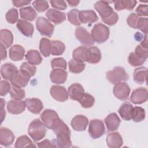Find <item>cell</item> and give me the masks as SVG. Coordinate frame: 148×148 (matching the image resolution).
Wrapping results in <instances>:
<instances>
[{
	"mask_svg": "<svg viewBox=\"0 0 148 148\" xmlns=\"http://www.w3.org/2000/svg\"><path fill=\"white\" fill-rule=\"evenodd\" d=\"M56 135V139L53 140L57 147H70L72 146L71 131L67 125L60 119L52 129Z\"/></svg>",
	"mask_w": 148,
	"mask_h": 148,
	"instance_id": "6da1fadb",
	"label": "cell"
},
{
	"mask_svg": "<svg viewBox=\"0 0 148 148\" xmlns=\"http://www.w3.org/2000/svg\"><path fill=\"white\" fill-rule=\"evenodd\" d=\"M28 132L35 142H38L45 137L46 133V125L39 119H36L31 122Z\"/></svg>",
	"mask_w": 148,
	"mask_h": 148,
	"instance_id": "7a4b0ae2",
	"label": "cell"
},
{
	"mask_svg": "<svg viewBox=\"0 0 148 148\" xmlns=\"http://www.w3.org/2000/svg\"><path fill=\"white\" fill-rule=\"evenodd\" d=\"M110 34L109 28L102 23L94 25L91 31V36L94 42L102 43L106 42Z\"/></svg>",
	"mask_w": 148,
	"mask_h": 148,
	"instance_id": "3957f363",
	"label": "cell"
},
{
	"mask_svg": "<svg viewBox=\"0 0 148 148\" xmlns=\"http://www.w3.org/2000/svg\"><path fill=\"white\" fill-rule=\"evenodd\" d=\"M106 78L112 84L125 82L128 79V75L124 68L121 66H116L112 71L106 72Z\"/></svg>",
	"mask_w": 148,
	"mask_h": 148,
	"instance_id": "277c9868",
	"label": "cell"
},
{
	"mask_svg": "<svg viewBox=\"0 0 148 148\" xmlns=\"http://www.w3.org/2000/svg\"><path fill=\"white\" fill-rule=\"evenodd\" d=\"M36 26L38 31L42 35L51 37L54 32V26L43 17H39L36 21Z\"/></svg>",
	"mask_w": 148,
	"mask_h": 148,
	"instance_id": "5b68a950",
	"label": "cell"
},
{
	"mask_svg": "<svg viewBox=\"0 0 148 148\" xmlns=\"http://www.w3.org/2000/svg\"><path fill=\"white\" fill-rule=\"evenodd\" d=\"M105 131L103 121L99 119H94L90 121L88 126V133L92 139H97L102 136Z\"/></svg>",
	"mask_w": 148,
	"mask_h": 148,
	"instance_id": "8992f818",
	"label": "cell"
},
{
	"mask_svg": "<svg viewBox=\"0 0 148 148\" xmlns=\"http://www.w3.org/2000/svg\"><path fill=\"white\" fill-rule=\"evenodd\" d=\"M40 118L46 127L52 130L60 119L56 111L51 109L45 110L40 115Z\"/></svg>",
	"mask_w": 148,
	"mask_h": 148,
	"instance_id": "52a82bcc",
	"label": "cell"
},
{
	"mask_svg": "<svg viewBox=\"0 0 148 148\" xmlns=\"http://www.w3.org/2000/svg\"><path fill=\"white\" fill-rule=\"evenodd\" d=\"M130 91V87L125 82H120L115 84L113 89L114 95L121 101H126L128 99Z\"/></svg>",
	"mask_w": 148,
	"mask_h": 148,
	"instance_id": "ba28073f",
	"label": "cell"
},
{
	"mask_svg": "<svg viewBox=\"0 0 148 148\" xmlns=\"http://www.w3.org/2000/svg\"><path fill=\"white\" fill-rule=\"evenodd\" d=\"M75 37L81 44L85 46H92L94 42L91 38V34L83 27H77L75 29Z\"/></svg>",
	"mask_w": 148,
	"mask_h": 148,
	"instance_id": "9c48e42d",
	"label": "cell"
},
{
	"mask_svg": "<svg viewBox=\"0 0 148 148\" xmlns=\"http://www.w3.org/2000/svg\"><path fill=\"white\" fill-rule=\"evenodd\" d=\"M31 77V76L27 72L20 69L14 74L10 82L12 85L23 88L28 84Z\"/></svg>",
	"mask_w": 148,
	"mask_h": 148,
	"instance_id": "30bf717a",
	"label": "cell"
},
{
	"mask_svg": "<svg viewBox=\"0 0 148 148\" xmlns=\"http://www.w3.org/2000/svg\"><path fill=\"white\" fill-rule=\"evenodd\" d=\"M50 93L51 96L56 101L59 102H64L68 99V93L65 88L61 86H52Z\"/></svg>",
	"mask_w": 148,
	"mask_h": 148,
	"instance_id": "8fae6325",
	"label": "cell"
},
{
	"mask_svg": "<svg viewBox=\"0 0 148 148\" xmlns=\"http://www.w3.org/2000/svg\"><path fill=\"white\" fill-rule=\"evenodd\" d=\"M109 2L104 1H97L94 5V9L98 12L102 19L109 17L114 12L112 8L109 5Z\"/></svg>",
	"mask_w": 148,
	"mask_h": 148,
	"instance_id": "7c38bea8",
	"label": "cell"
},
{
	"mask_svg": "<svg viewBox=\"0 0 148 148\" xmlns=\"http://www.w3.org/2000/svg\"><path fill=\"white\" fill-rule=\"evenodd\" d=\"M147 100V90L139 87L134 90L130 97V101L134 104H141Z\"/></svg>",
	"mask_w": 148,
	"mask_h": 148,
	"instance_id": "4fadbf2b",
	"label": "cell"
},
{
	"mask_svg": "<svg viewBox=\"0 0 148 148\" xmlns=\"http://www.w3.org/2000/svg\"><path fill=\"white\" fill-rule=\"evenodd\" d=\"M25 102L22 100L12 99L9 101L7 104L8 111L13 114L21 113L25 110Z\"/></svg>",
	"mask_w": 148,
	"mask_h": 148,
	"instance_id": "5bb4252c",
	"label": "cell"
},
{
	"mask_svg": "<svg viewBox=\"0 0 148 148\" xmlns=\"http://www.w3.org/2000/svg\"><path fill=\"white\" fill-rule=\"evenodd\" d=\"M68 77V72L66 70L60 68L53 69L50 74L51 81L56 84H60L65 82Z\"/></svg>",
	"mask_w": 148,
	"mask_h": 148,
	"instance_id": "9a60e30c",
	"label": "cell"
},
{
	"mask_svg": "<svg viewBox=\"0 0 148 148\" xmlns=\"http://www.w3.org/2000/svg\"><path fill=\"white\" fill-rule=\"evenodd\" d=\"M15 136L13 132L9 129L1 127L0 129V144L8 147L12 145L14 140Z\"/></svg>",
	"mask_w": 148,
	"mask_h": 148,
	"instance_id": "2e32d148",
	"label": "cell"
},
{
	"mask_svg": "<svg viewBox=\"0 0 148 148\" xmlns=\"http://www.w3.org/2000/svg\"><path fill=\"white\" fill-rule=\"evenodd\" d=\"M71 124L74 130L77 131H83L86 130L88 124V120L83 115H76L72 119Z\"/></svg>",
	"mask_w": 148,
	"mask_h": 148,
	"instance_id": "e0dca14e",
	"label": "cell"
},
{
	"mask_svg": "<svg viewBox=\"0 0 148 148\" xmlns=\"http://www.w3.org/2000/svg\"><path fill=\"white\" fill-rule=\"evenodd\" d=\"M25 102L28 110L34 114H38L40 113L43 108V103L39 99L35 98H27Z\"/></svg>",
	"mask_w": 148,
	"mask_h": 148,
	"instance_id": "ac0fdd59",
	"label": "cell"
},
{
	"mask_svg": "<svg viewBox=\"0 0 148 148\" xmlns=\"http://www.w3.org/2000/svg\"><path fill=\"white\" fill-rule=\"evenodd\" d=\"M46 16L55 24H61L66 20V15L64 12L53 9H49L46 13Z\"/></svg>",
	"mask_w": 148,
	"mask_h": 148,
	"instance_id": "d6986e66",
	"label": "cell"
},
{
	"mask_svg": "<svg viewBox=\"0 0 148 148\" xmlns=\"http://www.w3.org/2000/svg\"><path fill=\"white\" fill-rule=\"evenodd\" d=\"M79 18L81 23L91 24L98 20V17L92 10L79 11Z\"/></svg>",
	"mask_w": 148,
	"mask_h": 148,
	"instance_id": "ffe728a7",
	"label": "cell"
},
{
	"mask_svg": "<svg viewBox=\"0 0 148 148\" xmlns=\"http://www.w3.org/2000/svg\"><path fill=\"white\" fill-rule=\"evenodd\" d=\"M17 29L20 32L27 37H31L34 31V25L28 21L19 19L16 24Z\"/></svg>",
	"mask_w": 148,
	"mask_h": 148,
	"instance_id": "44dd1931",
	"label": "cell"
},
{
	"mask_svg": "<svg viewBox=\"0 0 148 148\" xmlns=\"http://www.w3.org/2000/svg\"><path fill=\"white\" fill-rule=\"evenodd\" d=\"M68 93L71 99L79 101L84 93V90L80 84L76 83L71 84L68 87Z\"/></svg>",
	"mask_w": 148,
	"mask_h": 148,
	"instance_id": "7402d4cb",
	"label": "cell"
},
{
	"mask_svg": "<svg viewBox=\"0 0 148 148\" xmlns=\"http://www.w3.org/2000/svg\"><path fill=\"white\" fill-rule=\"evenodd\" d=\"M107 130L109 131H114L118 129L121 120L115 113L108 114L104 120Z\"/></svg>",
	"mask_w": 148,
	"mask_h": 148,
	"instance_id": "603a6c76",
	"label": "cell"
},
{
	"mask_svg": "<svg viewBox=\"0 0 148 148\" xmlns=\"http://www.w3.org/2000/svg\"><path fill=\"white\" fill-rule=\"evenodd\" d=\"M17 71V68L13 64L5 63L1 66V74L5 80L10 81Z\"/></svg>",
	"mask_w": 148,
	"mask_h": 148,
	"instance_id": "cb8c5ba5",
	"label": "cell"
},
{
	"mask_svg": "<svg viewBox=\"0 0 148 148\" xmlns=\"http://www.w3.org/2000/svg\"><path fill=\"white\" fill-rule=\"evenodd\" d=\"M106 140L108 147L111 148H119L121 147L123 144L122 137L117 132L109 133Z\"/></svg>",
	"mask_w": 148,
	"mask_h": 148,
	"instance_id": "d4e9b609",
	"label": "cell"
},
{
	"mask_svg": "<svg viewBox=\"0 0 148 148\" xmlns=\"http://www.w3.org/2000/svg\"><path fill=\"white\" fill-rule=\"evenodd\" d=\"M25 52V49L22 46L14 45L9 49V58L13 61H21L24 58Z\"/></svg>",
	"mask_w": 148,
	"mask_h": 148,
	"instance_id": "484cf974",
	"label": "cell"
},
{
	"mask_svg": "<svg viewBox=\"0 0 148 148\" xmlns=\"http://www.w3.org/2000/svg\"><path fill=\"white\" fill-rule=\"evenodd\" d=\"M101 60V53L98 47L91 46L87 50V61L90 64H97Z\"/></svg>",
	"mask_w": 148,
	"mask_h": 148,
	"instance_id": "4316f807",
	"label": "cell"
},
{
	"mask_svg": "<svg viewBox=\"0 0 148 148\" xmlns=\"http://www.w3.org/2000/svg\"><path fill=\"white\" fill-rule=\"evenodd\" d=\"M133 106L128 102L123 103L119 109V113L122 119L125 121H130L131 119V111Z\"/></svg>",
	"mask_w": 148,
	"mask_h": 148,
	"instance_id": "83f0119b",
	"label": "cell"
},
{
	"mask_svg": "<svg viewBox=\"0 0 148 148\" xmlns=\"http://www.w3.org/2000/svg\"><path fill=\"white\" fill-rule=\"evenodd\" d=\"M114 8L117 11H121L125 9L128 10H132L136 5V1L120 0L114 1Z\"/></svg>",
	"mask_w": 148,
	"mask_h": 148,
	"instance_id": "f1b7e54d",
	"label": "cell"
},
{
	"mask_svg": "<svg viewBox=\"0 0 148 148\" xmlns=\"http://www.w3.org/2000/svg\"><path fill=\"white\" fill-rule=\"evenodd\" d=\"M1 44L3 45L6 48H9L13 43V36L10 31L3 29L0 31Z\"/></svg>",
	"mask_w": 148,
	"mask_h": 148,
	"instance_id": "f546056e",
	"label": "cell"
},
{
	"mask_svg": "<svg viewBox=\"0 0 148 148\" xmlns=\"http://www.w3.org/2000/svg\"><path fill=\"white\" fill-rule=\"evenodd\" d=\"M25 60L33 65H39L42 61V58L39 53L36 50H29L25 55Z\"/></svg>",
	"mask_w": 148,
	"mask_h": 148,
	"instance_id": "4dcf8cb0",
	"label": "cell"
},
{
	"mask_svg": "<svg viewBox=\"0 0 148 148\" xmlns=\"http://www.w3.org/2000/svg\"><path fill=\"white\" fill-rule=\"evenodd\" d=\"M20 14V17L26 21H34L37 16L36 11L30 6L21 8Z\"/></svg>",
	"mask_w": 148,
	"mask_h": 148,
	"instance_id": "1f68e13d",
	"label": "cell"
},
{
	"mask_svg": "<svg viewBox=\"0 0 148 148\" xmlns=\"http://www.w3.org/2000/svg\"><path fill=\"white\" fill-rule=\"evenodd\" d=\"M147 69L146 67H140L135 69L133 73L134 80L138 83L142 84L145 82L147 77Z\"/></svg>",
	"mask_w": 148,
	"mask_h": 148,
	"instance_id": "d6a6232c",
	"label": "cell"
},
{
	"mask_svg": "<svg viewBox=\"0 0 148 148\" xmlns=\"http://www.w3.org/2000/svg\"><path fill=\"white\" fill-rule=\"evenodd\" d=\"M87 48L85 46H80L76 48L72 53L73 59L76 61L84 62L87 61Z\"/></svg>",
	"mask_w": 148,
	"mask_h": 148,
	"instance_id": "836d02e7",
	"label": "cell"
},
{
	"mask_svg": "<svg viewBox=\"0 0 148 148\" xmlns=\"http://www.w3.org/2000/svg\"><path fill=\"white\" fill-rule=\"evenodd\" d=\"M39 50L40 53L45 57H49L51 51V41L46 38H42L39 42Z\"/></svg>",
	"mask_w": 148,
	"mask_h": 148,
	"instance_id": "e575fe53",
	"label": "cell"
},
{
	"mask_svg": "<svg viewBox=\"0 0 148 148\" xmlns=\"http://www.w3.org/2000/svg\"><path fill=\"white\" fill-rule=\"evenodd\" d=\"M51 54L53 56H60L64 53L65 50V44L61 41L53 40L51 41Z\"/></svg>",
	"mask_w": 148,
	"mask_h": 148,
	"instance_id": "d590c367",
	"label": "cell"
},
{
	"mask_svg": "<svg viewBox=\"0 0 148 148\" xmlns=\"http://www.w3.org/2000/svg\"><path fill=\"white\" fill-rule=\"evenodd\" d=\"M145 118V109L140 106L133 107L131 111V119L134 122H140Z\"/></svg>",
	"mask_w": 148,
	"mask_h": 148,
	"instance_id": "8d00e7d4",
	"label": "cell"
},
{
	"mask_svg": "<svg viewBox=\"0 0 148 148\" xmlns=\"http://www.w3.org/2000/svg\"><path fill=\"white\" fill-rule=\"evenodd\" d=\"M69 72L73 73H79L83 72L85 68L86 64L84 62H80L71 59L68 62Z\"/></svg>",
	"mask_w": 148,
	"mask_h": 148,
	"instance_id": "74e56055",
	"label": "cell"
},
{
	"mask_svg": "<svg viewBox=\"0 0 148 148\" xmlns=\"http://www.w3.org/2000/svg\"><path fill=\"white\" fill-rule=\"evenodd\" d=\"M36 146L32 143V140L26 135H23L18 137L15 143L16 148L35 147Z\"/></svg>",
	"mask_w": 148,
	"mask_h": 148,
	"instance_id": "f35d334b",
	"label": "cell"
},
{
	"mask_svg": "<svg viewBox=\"0 0 148 148\" xmlns=\"http://www.w3.org/2000/svg\"><path fill=\"white\" fill-rule=\"evenodd\" d=\"M78 102L83 108L88 109L91 108L94 105L95 99L91 95L84 92Z\"/></svg>",
	"mask_w": 148,
	"mask_h": 148,
	"instance_id": "ab89813d",
	"label": "cell"
},
{
	"mask_svg": "<svg viewBox=\"0 0 148 148\" xmlns=\"http://www.w3.org/2000/svg\"><path fill=\"white\" fill-rule=\"evenodd\" d=\"M10 95L13 99L21 100L25 97V92L23 88L12 85L10 90Z\"/></svg>",
	"mask_w": 148,
	"mask_h": 148,
	"instance_id": "60d3db41",
	"label": "cell"
},
{
	"mask_svg": "<svg viewBox=\"0 0 148 148\" xmlns=\"http://www.w3.org/2000/svg\"><path fill=\"white\" fill-rule=\"evenodd\" d=\"M146 60L143 59L137 56L134 52H131L128 57V62L132 66H139L143 65Z\"/></svg>",
	"mask_w": 148,
	"mask_h": 148,
	"instance_id": "b9f144b4",
	"label": "cell"
},
{
	"mask_svg": "<svg viewBox=\"0 0 148 148\" xmlns=\"http://www.w3.org/2000/svg\"><path fill=\"white\" fill-rule=\"evenodd\" d=\"M79 11L76 9H73L70 10L67 13V17L68 21L73 25L79 26L81 23L79 18Z\"/></svg>",
	"mask_w": 148,
	"mask_h": 148,
	"instance_id": "7bdbcfd3",
	"label": "cell"
},
{
	"mask_svg": "<svg viewBox=\"0 0 148 148\" xmlns=\"http://www.w3.org/2000/svg\"><path fill=\"white\" fill-rule=\"evenodd\" d=\"M18 18V11L15 8H11L6 14V20L10 24H14L17 22Z\"/></svg>",
	"mask_w": 148,
	"mask_h": 148,
	"instance_id": "ee69618b",
	"label": "cell"
},
{
	"mask_svg": "<svg viewBox=\"0 0 148 148\" xmlns=\"http://www.w3.org/2000/svg\"><path fill=\"white\" fill-rule=\"evenodd\" d=\"M51 66L53 69L60 68L66 69V62L63 58H55L51 61Z\"/></svg>",
	"mask_w": 148,
	"mask_h": 148,
	"instance_id": "f6af8a7d",
	"label": "cell"
},
{
	"mask_svg": "<svg viewBox=\"0 0 148 148\" xmlns=\"http://www.w3.org/2000/svg\"><path fill=\"white\" fill-rule=\"evenodd\" d=\"M35 9L38 12H43L49 8V3L47 1H35L32 2Z\"/></svg>",
	"mask_w": 148,
	"mask_h": 148,
	"instance_id": "bcb514c9",
	"label": "cell"
},
{
	"mask_svg": "<svg viewBox=\"0 0 148 148\" xmlns=\"http://www.w3.org/2000/svg\"><path fill=\"white\" fill-rule=\"evenodd\" d=\"M136 28L140 30L143 34L147 35L148 31V19L147 18H139L136 24Z\"/></svg>",
	"mask_w": 148,
	"mask_h": 148,
	"instance_id": "7dc6e473",
	"label": "cell"
},
{
	"mask_svg": "<svg viewBox=\"0 0 148 148\" xmlns=\"http://www.w3.org/2000/svg\"><path fill=\"white\" fill-rule=\"evenodd\" d=\"M20 69L25 71L28 74H29L31 76H33L36 71V68L35 65H33L27 62H24L21 64Z\"/></svg>",
	"mask_w": 148,
	"mask_h": 148,
	"instance_id": "c3c4849f",
	"label": "cell"
},
{
	"mask_svg": "<svg viewBox=\"0 0 148 148\" xmlns=\"http://www.w3.org/2000/svg\"><path fill=\"white\" fill-rule=\"evenodd\" d=\"M50 3L53 8H54L56 9L60 10H65L67 8L66 2L64 1L52 0V1H50Z\"/></svg>",
	"mask_w": 148,
	"mask_h": 148,
	"instance_id": "681fc988",
	"label": "cell"
},
{
	"mask_svg": "<svg viewBox=\"0 0 148 148\" xmlns=\"http://www.w3.org/2000/svg\"><path fill=\"white\" fill-rule=\"evenodd\" d=\"M139 18V16L136 13H132L127 17V23L128 25L131 28H136V24Z\"/></svg>",
	"mask_w": 148,
	"mask_h": 148,
	"instance_id": "f907efd6",
	"label": "cell"
},
{
	"mask_svg": "<svg viewBox=\"0 0 148 148\" xmlns=\"http://www.w3.org/2000/svg\"><path fill=\"white\" fill-rule=\"evenodd\" d=\"M137 56L140 58L146 60L148 57V49L142 47L141 45H138L134 52Z\"/></svg>",
	"mask_w": 148,
	"mask_h": 148,
	"instance_id": "816d5d0a",
	"label": "cell"
},
{
	"mask_svg": "<svg viewBox=\"0 0 148 148\" xmlns=\"http://www.w3.org/2000/svg\"><path fill=\"white\" fill-rule=\"evenodd\" d=\"M10 84L6 80H1V88H0V94L1 96H5L10 90Z\"/></svg>",
	"mask_w": 148,
	"mask_h": 148,
	"instance_id": "f5cc1de1",
	"label": "cell"
},
{
	"mask_svg": "<svg viewBox=\"0 0 148 148\" xmlns=\"http://www.w3.org/2000/svg\"><path fill=\"white\" fill-rule=\"evenodd\" d=\"M118 20H119V16L117 13H116V12H113L109 17L105 19H102V21L105 24L110 26H112L116 24Z\"/></svg>",
	"mask_w": 148,
	"mask_h": 148,
	"instance_id": "db71d44e",
	"label": "cell"
},
{
	"mask_svg": "<svg viewBox=\"0 0 148 148\" xmlns=\"http://www.w3.org/2000/svg\"><path fill=\"white\" fill-rule=\"evenodd\" d=\"M147 10H148V6L147 5H143L140 4L139 5L136 9L135 10L136 14L139 16H147Z\"/></svg>",
	"mask_w": 148,
	"mask_h": 148,
	"instance_id": "11a10c76",
	"label": "cell"
},
{
	"mask_svg": "<svg viewBox=\"0 0 148 148\" xmlns=\"http://www.w3.org/2000/svg\"><path fill=\"white\" fill-rule=\"evenodd\" d=\"M38 146L39 147H56L55 143L50 140L46 139L42 140L40 142L38 143Z\"/></svg>",
	"mask_w": 148,
	"mask_h": 148,
	"instance_id": "9f6ffc18",
	"label": "cell"
},
{
	"mask_svg": "<svg viewBox=\"0 0 148 148\" xmlns=\"http://www.w3.org/2000/svg\"><path fill=\"white\" fill-rule=\"evenodd\" d=\"M30 3L31 1H12L13 5L17 8H20L27 5L28 4H29Z\"/></svg>",
	"mask_w": 148,
	"mask_h": 148,
	"instance_id": "6f0895ef",
	"label": "cell"
},
{
	"mask_svg": "<svg viewBox=\"0 0 148 148\" xmlns=\"http://www.w3.org/2000/svg\"><path fill=\"white\" fill-rule=\"evenodd\" d=\"M1 60L3 61L7 58V53L6 47L2 44H1Z\"/></svg>",
	"mask_w": 148,
	"mask_h": 148,
	"instance_id": "680465c9",
	"label": "cell"
},
{
	"mask_svg": "<svg viewBox=\"0 0 148 148\" xmlns=\"http://www.w3.org/2000/svg\"><path fill=\"white\" fill-rule=\"evenodd\" d=\"M142 47L146 48V49H147V35H145L144 36V38L143 39H142V40L140 42V45Z\"/></svg>",
	"mask_w": 148,
	"mask_h": 148,
	"instance_id": "91938a15",
	"label": "cell"
},
{
	"mask_svg": "<svg viewBox=\"0 0 148 148\" xmlns=\"http://www.w3.org/2000/svg\"><path fill=\"white\" fill-rule=\"evenodd\" d=\"M66 2L71 7H76L79 3V1H67Z\"/></svg>",
	"mask_w": 148,
	"mask_h": 148,
	"instance_id": "94428289",
	"label": "cell"
},
{
	"mask_svg": "<svg viewBox=\"0 0 148 148\" xmlns=\"http://www.w3.org/2000/svg\"><path fill=\"white\" fill-rule=\"evenodd\" d=\"M1 122H2L4 118L5 117V114H6L5 110L4 109L1 110Z\"/></svg>",
	"mask_w": 148,
	"mask_h": 148,
	"instance_id": "6125c7cd",
	"label": "cell"
},
{
	"mask_svg": "<svg viewBox=\"0 0 148 148\" xmlns=\"http://www.w3.org/2000/svg\"><path fill=\"white\" fill-rule=\"evenodd\" d=\"M1 110H2L3 109V108L5 106V101L3 99V98H1Z\"/></svg>",
	"mask_w": 148,
	"mask_h": 148,
	"instance_id": "be15d7a7",
	"label": "cell"
}]
</instances>
